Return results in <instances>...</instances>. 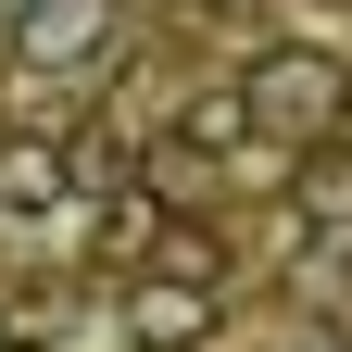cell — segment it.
I'll list each match as a JSON object with an SVG mask.
<instances>
[{"instance_id": "277c9868", "label": "cell", "mask_w": 352, "mask_h": 352, "mask_svg": "<svg viewBox=\"0 0 352 352\" xmlns=\"http://www.w3.org/2000/svg\"><path fill=\"white\" fill-rule=\"evenodd\" d=\"M25 51H38V63L101 51V0H25Z\"/></svg>"}, {"instance_id": "3957f363", "label": "cell", "mask_w": 352, "mask_h": 352, "mask_svg": "<svg viewBox=\"0 0 352 352\" xmlns=\"http://www.w3.org/2000/svg\"><path fill=\"white\" fill-rule=\"evenodd\" d=\"M63 176H76V151H63V139H13V151H0V201L38 214V201H63Z\"/></svg>"}, {"instance_id": "5b68a950", "label": "cell", "mask_w": 352, "mask_h": 352, "mask_svg": "<svg viewBox=\"0 0 352 352\" xmlns=\"http://www.w3.org/2000/svg\"><path fill=\"white\" fill-rule=\"evenodd\" d=\"M277 352H352V340H340V327H289Z\"/></svg>"}, {"instance_id": "8992f818", "label": "cell", "mask_w": 352, "mask_h": 352, "mask_svg": "<svg viewBox=\"0 0 352 352\" xmlns=\"http://www.w3.org/2000/svg\"><path fill=\"white\" fill-rule=\"evenodd\" d=\"M0 13H25V0H0Z\"/></svg>"}, {"instance_id": "6da1fadb", "label": "cell", "mask_w": 352, "mask_h": 352, "mask_svg": "<svg viewBox=\"0 0 352 352\" xmlns=\"http://www.w3.org/2000/svg\"><path fill=\"white\" fill-rule=\"evenodd\" d=\"M239 113H252V139H289V151H315V139H340V113H352V76H340L327 51H264V63L239 76Z\"/></svg>"}, {"instance_id": "7a4b0ae2", "label": "cell", "mask_w": 352, "mask_h": 352, "mask_svg": "<svg viewBox=\"0 0 352 352\" xmlns=\"http://www.w3.org/2000/svg\"><path fill=\"white\" fill-rule=\"evenodd\" d=\"M126 340H139V352H201V340H214V289L176 277V264L139 277V289H126Z\"/></svg>"}]
</instances>
